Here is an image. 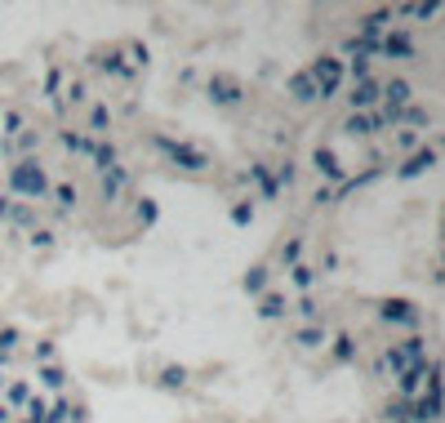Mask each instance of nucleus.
Instances as JSON below:
<instances>
[{
    "instance_id": "f257e3e1",
    "label": "nucleus",
    "mask_w": 445,
    "mask_h": 423,
    "mask_svg": "<svg viewBox=\"0 0 445 423\" xmlns=\"http://www.w3.org/2000/svg\"><path fill=\"white\" fill-rule=\"evenodd\" d=\"M307 76L316 80V94H321V98H334V94L343 89L347 67H343V58H329V54H321V58L307 67Z\"/></svg>"
},
{
    "instance_id": "f03ea898",
    "label": "nucleus",
    "mask_w": 445,
    "mask_h": 423,
    "mask_svg": "<svg viewBox=\"0 0 445 423\" xmlns=\"http://www.w3.org/2000/svg\"><path fill=\"white\" fill-rule=\"evenodd\" d=\"M9 187H14V192H23V196H36V201H41V196L50 192V178H45V169L36 165V161H18L14 169H9Z\"/></svg>"
},
{
    "instance_id": "7ed1b4c3",
    "label": "nucleus",
    "mask_w": 445,
    "mask_h": 423,
    "mask_svg": "<svg viewBox=\"0 0 445 423\" xmlns=\"http://www.w3.org/2000/svg\"><path fill=\"white\" fill-rule=\"evenodd\" d=\"M156 147H160V152H169V156H174V165L192 169V174L210 165V156H205L201 147H192V143H174V138H160V134H156Z\"/></svg>"
},
{
    "instance_id": "20e7f679",
    "label": "nucleus",
    "mask_w": 445,
    "mask_h": 423,
    "mask_svg": "<svg viewBox=\"0 0 445 423\" xmlns=\"http://www.w3.org/2000/svg\"><path fill=\"white\" fill-rule=\"evenodd\" d=\"M378 316H383L387 325H410V330L419 325V307H414L410 299H387V303L378 307Z\"/></svg>"
},
{
    "instance_id": "39448f33",
    "label": "nucleus",
    "mask_w": 445,
    "mask_h": 423,
    "mask_svg": "<svg viewBox=\"0 0 445 423\" xmlns=\"http://www.w3.org/2000/svg\"><path fill=\"white\" fill-rule=\"evenodd\" d=\"M241 80H232V76H223V72H214L210 76V98L219 102V107H236V102H241Z\"/></svg>"
},
{
    "instance_id": "423d86ee",
    "label": "nucleus",
    "mask_w": 445,
    "mask_h": 423,
    "mask_svg": "<svg viewBox=\"0 0 445 423\" xmlns=\"http://www.w3.org/2000/svg\"><path fill=\"white\" fill-rule=\"evenodd\" d=\"M378 98H383V85H378V80H356L352 89H347V102H352V111H370Z\"/></svg>"
},
{
    "instance_id": "0eeeda50",
    "label": "nucleus",
    "mask_w": 445,
    "mask_h": 423,
    "mask_svg": "<svg viewBox=\"0 0 445 423\" xmlns=\"http://www.w3.org/2000/svg\"><path fill=\"white\" fill-rule=\"evenodd\" d=\"M423 379H428V361H414V365H405V370L396 374V388H401V401H410L414 392L423 388Z\"/></svg>"
},
{
    "instance_id": "6e6552de",
    "label": "nucleus",
    "mask_w": 445,
    "mask_h": 423,
    "mask_svg": "<svg viewBox=\"0 0 445 423\" xmlns=\"http://www.w3.org/2000/svg\"><path fill=\"white\" fill-rule=\"evenodd\" d=\"M378 54H383V58H414V41L405 32H387L383 41H378Z\"/></svg>"
},
{
    "instance_id": "1a4fd4ad",
    "label": "nucleus",
    "mask_w": 445,
    "mask_h": 423,
    "mask_svg": "<svg viewBox=\"0 0 445 423\" xmlns=\"http://www.w3.org/2000/svg\"><path fill=\"white\" fill-rule=\"evenodd\" d=\"M432 165H437V152H432V147H419V152H414L410 161L396 169V178H419L423 169H432Z\"/></svg>"
},
{
    "instance_id": "9d476101",
    "label": "nucleus",
    "mask_w": 445,
    "mask_h": 423,
    "mask_svg": "<svg viewBox=\"0 0 445 423\" xmlns=\"http://www.w3.org/2000/svg\"><path fill=\"white\" fill-rule=\"evenodd\" d=\"M312 165H316L329 183H343V165H338V156L329 152V147H316V152H312Z\"/></svg>"
},
{
    "instance_id": "9b49d317",
    "label": "nucleus",
    "mask_w": 445,
    "mask_h": 423,
    "mask_svg": "<svg viewBox=\"0 0 445 423\" xmlns=\"http://www.w3.org/2000/svg\"><path fill=\"white\" fill-rule=\"evenodd\" d=\"M383 107H392V111L410 107V80H387L383 85Z\"/></svg>"
},
{
    "instance_id": "f8f14e48",
    "label": "nucleus",
    "mask_w": 445,
    "mask_h": 423,
    "mask_svg": "<svg viewBox=\"0 0 445 423\" xmlns=\"http://www.w3.org/2000/svg\"><path fill=\"white\" fill-rule=\"evenodd\" d=\"M290 94H294V102H316L321 94H316V80L307 76V72H294L290 76Z\"/></svg>"
},
{
    "instance_id": "ddd939ff",
    "label": "nucleus",
    "mask_w": 445,
    "mask_h": 423,
    "mask_svg": "<svg viewBox=\"0 0 445 423\" xmlns=\"http://www.w3.org/2000/svg\"><path fill=\"white\" fill-rule=\"evenodd\" d=\"M290 312V303H285V294H276V290H268V294L259 299V316L263 321H276V316H285Z\"/></svg>"
},
{
    "instance_id": "4468645a",
    "label": "nucleus",
    "mask_w": 445,
    "mask_h": 423,
    "mask_svg": "<svg viewBox=\"0 0 445 423\" xmlns=\"http://www.w3.org/2000/svg\"><path fill=\"white\" fill-rule=\"evenodd\" d=\"M125 165H116V169H107V174H102V183H98V192H102V201H116L120 196V187H125Z\"/></svg>"
},
{
    "instance_id": "2eb2a0df",
    "label": "nucleus",
    "mask_w": 445,
    "mask_h": 423,
    "mask_svg": "<svg viewBox=\"0 0 445 423\" xmlns=\"http://www.w3.org/2000/svg\"><path fill=\"white\" fill-rule=\"evenodd\" d=\"M250 178L259 183V192L268 196V201H276V196H281V183H276V174H268V165H250Z\"/></svg>"
},
{
    "instance_id": "dca6fc26",
    "label": "nucleus",
    "mask_w": 445,
    "mask_h": 423,
    "mask_svg": "<svg viewBox=\"0 0 445 423\" xmlns=\"http://www.w3.org/2000/svg\"><path fill=\"white\" fill-rule=\"evenodd\" d=\"M268 276H272V272L268 268H263V263H259V268H250V272H245V281H241V285H245V294H268Z\"/></svg>"
},
{
    "instance_id": "f3484780",
    "label": "nucleus",
    "mask_w": 445,
    "mask_h": 423,
    "mask_svg": "<svg viewBox=\"0 0 445 423\" xmlns=\"http://www.w3.org/2000/svg\"><path fill=\"white\" fill-rule=\"evenodd\" d=\"M387 9H378V14H370V18H361V32L356 36H365V41H378V36H383V27H387Z\"/></svg>"
},
{
    "instance_id": "a211bd4d",
    "label": "nucleus",
    "mask_w": 445,
    "mask_h": 423,
    "mask_svg": "<svg viewBox=\"0 0 445 423\" xmlns=\"http://www.w3.org/2000/svg\"><path fill=\"white\" fill-rule=\"evenodd\" d=\"M116 161H120V156H116V147H111V143H98V147H94V169H102V174H107V169H116Z\"/></svg>"
},
{
    "instance_id": "6ab92c4d",
    "label": "nucleus",
    "mask_w": 445,
    "mask_h": 423,
    "mask_svg": "<svg viewBox=\"0 0 445 423\" xmlns=\"http://www.w3.org/2000/svg\"><path fill=\"white\" fill-rule=\"evenodd\" d=\"M94 67L111 72V76H134V67H125V63H120V54H102V58H94Z\"/></svg>"
},
{
    "instance_id": "aec40b11",
    "label": "nucleus",
    "mask_w": 445,
    "mask_h": 423,
    "mask_svg": "<svg viewBox=\"0 0 445 423\" xmlns=\"http://www.w3.org/2000/svg\"><path fill=\"white\" fill-rule=\"evenodd\" d=\"M343 134H374V129H370V111H352V116H347L343 120Z\"/></svg>"
},
{
    "instance_id": "412c9836",
    "label": "nucleus",
    "mask_w": 445,
    "mask_h": 423,
    "mask_svg": "<svg viewBox=\"0 0 445 423\" xmlns=\"http://www.w3.org/2000/svg\"><path fill=\"white\" fill-rule=\"evenodd\" d=\"M63 147H67L72 156H94V143H89V138H85V134H72V129H67V134H63Z\"/></svg>"
},
{
    "instance_id": "4be33fe9",
    "label": "nucleus",
    "mask_w": 445,
    "mask_h": 423,
    "mask_svg": "<svg viewBox=\"0 0 445 423\" xmlns=\"http://www.w3.org/2000/svg\"><path fill=\"white\" fill-rule=\"evenodd\" d=\"M401 352H405V361H428V356H423V352H428V343H423V334H410V338H405V343H401Z\"/></svg>"
},
{
    "instance_id": "5701e85b",
    "label": "nucleus",
    "mask_w": 445,
    "mask_h": 423,
    "mask_svg": "<svg viewBox=\"0 0 445 423\" xmlns=\"http://www.w3.org/2000/svg\"><path fill=\"white\" fill-rule=\"evenodd\" d=\"M294 343H303V347H321V343H325V330H321V325H303V330L294 334Z\"/></svg>"
},
{
    "instance_id": "b1692460",
    "label": "nucleus",
    "mask_w": 445,
    "mask_h": 423,
    "mask_svg": "<svg viewBox=\"0 0 445 423\" xmlns=\"http://www.w3.org/2000/svg\"><path fill=\"white\" fill-rule=\"evenodd\" d=\"M107 125H111V111L102 107V102H98V107H89V129H94V134H107Z\"/></svg>"
},
{
    "instance_id": "393cba45",
    "label": "nucleus",
    "mask_w": 445,
    "mask_h": 423,
    "mask_svg": "<svg viewBox=\"0 0 445 423\" xmlns=\"http://www.w3.org/2000/svg\"><path fill=\"white\" fill-rule=\"evenodd\" d=\"M352 356H356V343H352V334H338L334 338V361H352Z\"/></svg>"
},
{
    "instance_id": "a878e982",
    "label": "nucleus",
    "mask_w": 445,
    "mask_h": 423,
    "mask_svg": "<svg viewBox=\"0 0 445 423\" xmlns=\"http://www.w3.org/2000/svg\"><path fill=\"white\" fill-rule=\"evenodd\" d=\"M383 419L387 423H405V419H410V401H387V406H383Z\"/></svg>"
},
{
    "instance_id": "bb28decb",
    "label": "nucleus",
    "mask_w": 445,
    "mask_h": 423,
    "mask_svg": "<svg viewBox=\"0 0 445 423\" xmlns=\"http://www.w3.org/2000/svg\"><path fill=\"white\" fill-rule=\"evenodd\" d=\"M290 281H294L299 290H312V281H316V272H312L307 263H294V268H290Z\"/></svg>"
},
{
    "instance_id": "cd10ccee",
    "label": "nucleus",
    "mask_w": 445,
    "mask_h": 423,
    "mask_svg": "<svg viewBox=\"0 0 445 423\" xmlns=\"http://www.w3.org/2000/svg\"><path fill=\"white\" fill-rule=\"evenodd\" d=\"M232 223H236V228H250V223H254V205L250 201H236L232 205Z\"/></svg>"
},
{
    "instance_id": "c85d7f7f",
    "label": "nucleus",
    "mask_w": 445,
    "mask_h": 423,
    "mask_svg": "<svg viewBox=\"0 0 445 423\" xmlns=\"http://www.w3.org/2000/svg\"><path fill=\"white\" fill-rule=\"evenodd\" d=\"M54 201H58V210L67 214L72 205H76V187H72V183H58V187H54Z\"/></svg>"
},
{
    "instance_id": "c756f323",
    "label": "nucleus",
    "mask_w": 445,
    "mask_h": 423,
    "mask_svg": "<svg viewBox=\"0 0 445 423\" xmlns=\"http://www.w3.org/2000/svg\"><path fill=\"white\" fill-rule=\"evenodd\" d=\"M160 219V205L156 201H147V196H143V201H138V223H143V228H151V223H156Z\"/></svg>"
},
{
    "instance_id": "7c9ffc66",
    "label": "nucleus",
    "mask_w": 445,
    "mask_h": 423,
    "mask_svg": "<svg viewBox=\"0 0 445 423\" xmlns=\"http://www.w3.org/2000/svg\"><path fill=\"white\" fill-rule=\"evenodd\" d=\"M41 383H45V388H63V383H67V374H63L58 365H41Z\"/></svg>"
},
{
    "instance_id": "2f4dec72",
    "label": "nucleus",
    "mask_w": 445,
    "mask_h": 423,
    "mask_svg": "<svg viewBox=\"0 0 445 423\" xmlns=\"http://www.w3.org/2000/svg\"><path fill=\"white\" fill-rule=\"evenodd\" d=\"M383 365H392L396 374H401L405 365H410V361H405V352H401V343H392V347H387V352H383Z\"/></svg>"
},
{
    "instance_id": "473e14b6",
    "label": "nucleus",
    "mask_w": 445,
    "mask_h": 423,
    "mask_svg": "<svg viewBox=\"0 0 445 423\" xmlns=\"http://www.w3.org/2000/svg\"><path fill=\"white\" fill-rule=\"evenodd\" d=\"M45 415H50V406H45L41 397H32V401H27V419L23 423H45Z\"/></svg>"
},
{
    "instance_id": "72a5a7b5",
    "label": "nucleus",
    "mask_w": 445,
    "mask_h": 423,
    "mask_svg": "<svg viewBox=\"0 0 445 423\" xmlns=\"http://www.w3.org/2000/svg\"><path fill=\"white\" fill-rule=\"evenodd\" d=\"M9 406H27V401H32V388H27V383H9Z\"/></svg>"
},
{
    "instance_id": "f704fd0d",
    "label": "nucleus",
    "mask_w": 445,
    "mask_h": 423,
    "mask_svg": "<svg viewBox=\"0 0 445 423\" xmlns=\"http://www.w3.org/2000/svg\"><path fill=\"white\" fill-rule=\"evenodd\" d=\"M160 383H165V388H183V383H187V370H183V365H169V370L160 374Z\"/></svg>"
},
{
    "instance_id": "c9c22d12",
    "label": "nucleus",
    "mask_w": 445,
    "mask_h": 423,
    "mask_svg": "<svg viewBox=\"0 0 445 423\" xmlns=\"http://www.w3.org/2000/svg\"><path fill=\"white\" fill-rule=\"evenodd\" d=\"M67 419H72V406H67V401H54L50 415H45V423H67Z\"/></svg>"
},
{
    "instance_id": "e433bc0d",
    "label": "nucleus",
    "mask_w": 445,
    "mask_h": 423,
    "mask_svg": "<svg viewBox=\"0 0 445 423\" xmlns=\"http://www.w3.org/2000/svg\"><path fill=\"white\" fill-rule=\"evenodd\" d=\"M347 76H352V85H356V80H370V58H352Z\"/></svg>"
},
{
    "instance_id": "4c0bfd02",
    "label": "nucleus",
    "mask_w": 445,
    "mask_h": 423,
    "mask_svg": "<svg viewBox=\"0 0 445 423\" xmlns=\"http://www.w3.org/2000/svg\"><path fill=\"white\" fill-rule=\"evenodd\" d=\"M14 343H18V330H14V325H5V330H0V361L9 356V347H14Z\"/></svg>"
},
{
    "instance_id": "58836bf2",
    "label": "nucleus",
    "mask_w": 445,
    "mask_h": 423,
    "mask_svg": "<svg viewBox=\"0 0 445 423\" xmlns=\"http://www.w3.org/2000/svg\"><path fill=\"white\" fill-rule=\"evenodd\" d=\"M129 58H134V67H147V63H151V54H147V45H129Z\"/></svg>"
},
{
    "instance_id": "ea45409f",
    "label": "nucleus",
    "mask_w": 445,
    "mask_h": 423,
    "mask_svg": "<svg viewBox=\"0 0 445 423\" xmlns=\"http://www.w3.org/2000/svg\"><path fill=\"white\" fill-rule=\"evenodd\" d=\"M299 254H303V241H285V250H281V259H285L290 268H294V263H299Z\"/></svg>"
},
{
    "instance_id": "a19ab883",
    "label": "nucleus",
    "mask_w": 445,
    "mask_h": 423,
    "mask_svg": "<svg viewBox=\"0 0 445 423\" xmlns=\"http://www.w3.org/2000/svg\"><path fill=\"white\" fill-rule=\"evenodd\" d=\"M401 120H410V125H428V111H423V107H405Z\"/></svg>"
},
{
    "instance_id": "79ce46f5",
    "label": "nucleus",
    "mask_w": 445,
    "mask_h": 423,
    "mask_svg": "<svg viewBox=\"0 0 445 423\" xmlns=\"http://www.w3.org/2000/svg\"><path fill=\"white\" fill-rule=\"evenodd\" d=\"M299 312H303V316H307V321H312V325H316V316H321V307H316V303H312V299H307V294H303V299H299Z\"/></svg>"
},
{
    "instance_id": "37998d69",
    "label": "nucleus",
    "mask_w": 445,
    "mask_h": 423,
    "mask_svg": "<svg viewBox=\"0 0 445 423\" xmlns=\"http://www.w3.org/2000/svg\"><path fill=\"white\" fill-rule=\"evenodd\" d=\"M58 85H63V72L54 67L50 76H45V94H50V98H58Z\"/></svg>"
},
{
    "instance_id": "c03bdc74",
    "label": "nucleus",
    "mask_w": 445,
    "mask_h": 423,
    "mask_svg": "<svg viewBox=\"0 0 445 423\" xmlns=\"http://www.w3.org/2000/svg\"><path fill=\"white\" fill-rule=\"evenodd\" d=\"M9 219H14L18 228H32V210H27V205H14V214H9Z\"/></svg>"
},
{
    "instance_id": "a18cd8bd",
    "label": "nucleus",
    "mask_w": 445,
    "mask_h": 423,
    "mask_svg": "<svg viewBox=\"0 0 445 423\" xmlns=\"http://www.w3.org/2000/svg\"><path fill=\"white\" fill-rule=\"evenodd\" d=\"M276 183H281V187H290V183H294V165H290V161L276 169Z\"/></svg>"
},
{
    "instance_id": "49530a36",
    "label": "nucleus",
    "mask_w": 445,
    "mask_h": 423,
    "mask_svg": "<svg viewBox=\"0 0 445 423\" xmlns=\"http://www.w3.org/2000/svg\"><path fill=\"white\" fill-rule=\"evenodd\" d=\"M85 94H89V89H85L80 80H72V89H67V102H85Z\"/></svg>"
},
{
    "instance_id": "de8ad7c7",
    "label": "nucleus",
    "mask_w": 445,
    "mask_h": 423,
    "mask_svg": "<svg viewBox=\"0 0 445 423\" xmlns=\"http://www.w3.org/2000/svg\"><path fill=\"white\" fill-rule=\"evenodd\" d=\"M312 201H316V205H329V201H334V187H316V196H312Z\"/></svg>"
},
{
    "instance_id": "09e8293b",
    "label": "nucleus",
    "mask_w": 445,
    "mask_h": 423,
    "mask_svg": "<svg viewBox=\"0 0 445 423\" xmlns=\"http://www.w3.org/2000/svg\"><path fill=\"white\" fill-rule=\"evenodd\" d=\"M5 129H9V134H14V129H23V116H18V111H5Z\"/></svg>"
},
{
    "instance_id": "8fccbe9b",
    "label": "nucleus",
    "mask_w": 445,
    "mask_h": 423,
    "mask_svg": "<svg viewBox=\"0 0 445 423\" xmlns=\"http://www.w3.org/2000/svg\"><path fill=\"white\" fill-rule=\"evenodd\" d=\"M32 246H41V250H45V246H54V232H45V228H41V232L32 237Z\"/></svg>"
},
{
    "instance_id": "3c124183",
    "label": "nucleus",
    "mask_w": 445,
    "mask_h": 423,
    "mask_svg": "<svg viewBox=\"0 0 445 423\" xmlns=\"http://www.w3.org/2000/svg\"><path fill=\"white\" fill-rule=\"evenodd\" d=\"M396 143H401V147H405V152H410V147H414V143H419V134H414V129H405V134H401V138H396Z\"/></svg>"
},
{
    "instance_id": "603ef678",
    "label": "nucleus",
    "mask_w": 445,
    "mask_h": 423,
    "mask_svg": "<svg viewBox=\"0 0 445 423\" xmlns=\"http://www.w3.org/2000/svg\"><path fill=\"white\" fill-rule=\"evenodd\" d=\"M36 356H41V361H54V343H36Z\"/></svg>"
},
{
    "instance_id": "864d4df0",
    "label": "nucleus",
    "mask_w": 445,
    "mask_h": 423,
    "mask_svg": "<svg viewBox=\"0 0 445 423\" xmlns=\"http://www.w3.org/2000/svg\"><path fill=\"white\" fill-rule=\"evenodd\" d=\"M9 419V406H0V423H5Z\"/></svg>"
},
{
    "instance_id": "5fc2aeb1",
    "label": "nucleus",
    "mask_w": 445,
    "mask_h": 423,
    "mask_svg": "<svg viewBox=\"0 0 445 423\" xmlns=\"http://www.w3.org/2000/svg\"><path fill=\"white\" fill-rule=\"evenodd\" d=\"M0 383H5V379H0Z\"/></svg>"
},
{
    "instance_id": "6e6d98bb",
    "label": "nucleus",
    "mask_w": 445,
    "mask_h": 423,
    "mask_svg": "<svg viewBox=\"0 0 445 423\" xmlns=\"http://www.w3.org/2000/svg\"><path fill=\"white\" fill-rule=\"evenodd\" d=\"M441 276H445V272H441Z\"/></svg>"
}]
</instances>
